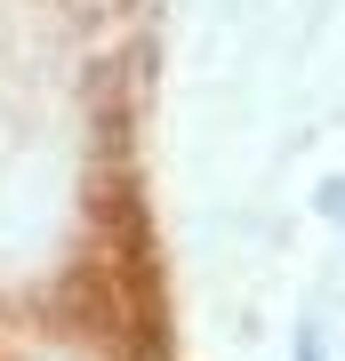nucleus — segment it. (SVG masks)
I'll list each match as a JSON object with an SVG mask.
<instances>
[{"label": "nucleus", "mask_w": 345, "mask_h": 361, "mask_svg": "<svg viewBox=\"0 0 345 361\" xmlns=\"http://www.w3.org/2000/svg\"><path fill=\"white\" fill-rule=\"evenodd\" d=\"M321 209H329V217H345V185H329V193H321Z\"/></svg>", "instance_id": "nucleus-1"}]
</instances>
